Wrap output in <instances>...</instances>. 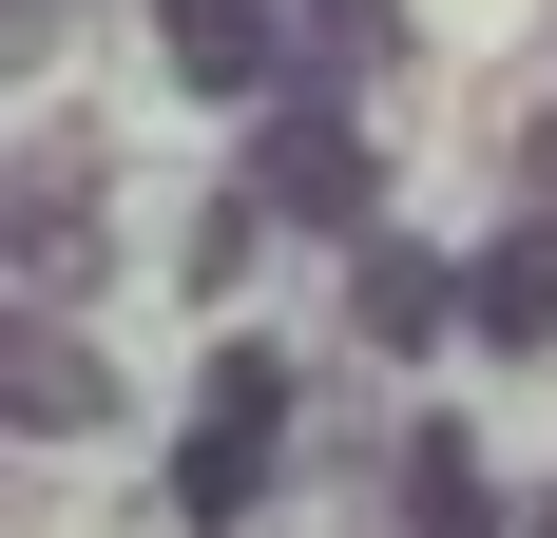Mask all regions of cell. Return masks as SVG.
I'll return each instance as SVG.
<instances>
[{
	"mask_svg": "<svg viewBox=\"0 0 557 538\" xmlns=\"http://www.w3.org/2000/svg\"><path fill=\"white\" fill-rule=\"evenodd\" d=\"M270 462H288V366L270 346H212V384H193V442H173V519H250L270 500Z\"/></svg>",
	"mask_w": 557,
	"mask_h": 538,
	"instance_id": "cell-1",
	"label": "cell"
},
{
	"mask_svg": "<svg viewBox=\"0 0 557 538\" xmlns=\"http://www.w3.org/2000/svg\"><path fill=\"white\" fill-rule=\"evenodd\" d=\"M250 193H270L288 231H366V212H385V155H366V115H346V97H270Z\"/></svg>",
	"mask_w": 557,
	"mask_h": 538,
	"instance_id": "cell-2",
	"label": "cell"
},
{
	"mask_svg": "<svg viewBox=\"0 0 557 538\" xmlns=\"http://www.w3.org/2000/svg\"><path fill=\"white\" fill-rule=\"evenodd\" d=\"M0 424H20V442H97V424H115V366H97L58 308H20V327H0Z\"/></svg>",
	"mask_w": 557,
	"mask_h": 538,
	"instance_id": "cell-3",
	"label": "cell"
},
{
	"mask_svg": "<svg viewBox=\"0 0 557 538\" xmlns=\"http://www.w3.org/2000/svg\"><path fill=\"white\" fill-rule=\"evenodd\" d=\"M154 58L193 97H270L288 77V0H154Z\"/></svg>",
	"mask_w": 557,
	"mask_h": 538,
	"instance_id": "cell-4",
	"label": "cell"
},
{
	"mask_svg": "<svg viewBox=\"0 0 557 538\" xmlns=\"http://www.w3.org/2000/svg\"><path fill=\"white\" fill-rule=\"evenodd\" d=\"M346 327H366V346H443V327H461V269L404 250V231H366V250H346Z\"/></svg>",
	"mask_w": 557,
	"mask_h": 538,
	"instance_id": "cell-5",
	"label": "cell"
},
{
	"mask_svg": "<svg viewBox=\"0 0 557 538\" xmlns=\"http://www.w3.org/2000/svg\"><path fill=\"white\" fill-rule=\"evenodd\" d=\"M461 327H481V346H557V212H519L500 250L461 269Z\"/></svg>",
	"mask_w": 557,
	"mask_h": 538,
	"instance_id": "cell-6",
	"label": "cell"
},
{
	"mask_svg": "<svg viewBox=\"0 0 557 538\" xmlns=\"http://www.w3.org/2000/svg\"><path fill=\"white\" fill-rule=\"evenodd\" d=\"M404 538H500V500H481L461 424H404Z\"/></svg>",
	"mask_w": 557,
	"mask_h": 538,
	"instance_id": "cell-7",
	"label": "cell"
},
{
	"mask_svg": "<svg viewBox=\"0 0 557 538\" xmlns=\"http://www.w3.org/2000/svg\"><path fill=\"white\" fill-rule=\"evenodd\" d=\"M77 269H97V193H20V308H58V289H77Z\"/></svg>",
	"mask_w": 557,
	"mask_h": 538,
	"instance_id": "cell-8",
	"label": "cell"
},
{
	"mask_svg": "<svg viewBox=\"0 0 557 538\" xmlns=\"http://www.w3.org/2000/svg\"><path fill=\"white\" fill-rule=\"evenodd\" d=\"M288 39L327 58V77H366V58H404V0H288Z\"/></svg>",
	"mask_w": 557,
	"mask_h": 538,
	"instance_id": "cell-9",
	"label": "cell"
},
{
	"mask_svg": "<svg viewBox=\"0 0 557 538\" xmlns=\"http://www.w3.org/2000/svg\"><path fill=\"white\" fill-rule=\"evenodd\" d=\"M250 250H270V193H212V231H193V289L231 308V289H250Z\"/></svg>",
	"mask_w": 557,
	"mask_h": 538,
	"instance_id": "cell-10",
	"label": "cell"
},
{
	"mask_svg": "<svg viewBox=\"0 0 557 538\" xmlns=\"http://www.w3.org/2000/svg\"><path fill=\"white\" fill-rule=\"evenodd\" d=\"M58 20H77V0H0V58H58Z\"/></svg>",
	"mask_w": 557,
	"mask_h": 538,
	"instance_id": "cell-11",
	"label": "cell"
},
{
	"mask_svg": "<svg viewBox=\"0 0 557 538\" xmlns=\"http://www.w3.org/2000/svg\"><path fill=\"white\" fill-rule=\"evenodd\" d=\"M519 212H557V115H539V135H519Z\"/></svg>",
	"mask_w": 557,
	"mask_h": 538,
	"instance_id": "cell-12",
	"label": "cell"
},
{
	"mask_svg": "<svg viewBox=\"0 0 557 538\" xmlns=\"http://www.w3.org/2000/svg\"><path fill=\"white\" fill-rule=\"evenodd\" d=\"M500 538H557V500H519V519H500Z\"/></svg>",
	"mask_w": 557,
	"mask_h": 538,
	"instance_id": "cell-13",
	"label": "cell"
}]
</instances>
